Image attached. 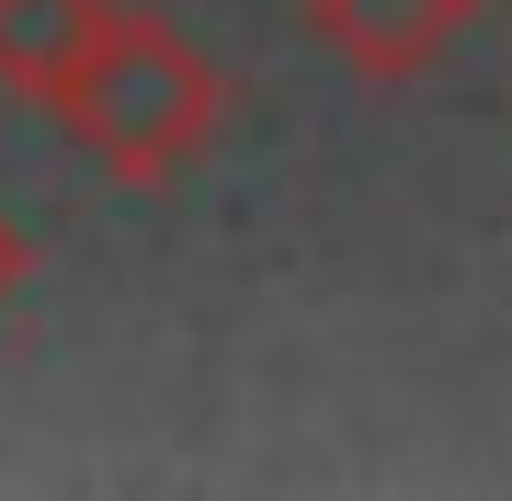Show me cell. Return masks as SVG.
<instances>
[{
	"mask_svg": "<svg viewBox=\"0 0 512 501\" xmlns=\"http://www.w3.org/2000/svg\"><path fill=\"white\" fill-rule=\"evenodd\" d=\"M46 114L69 126V149L92 160L103 183L171 194V183H183V171L228 137V69L183 35V23L137 12V0H114L103 35L80 46L69 92H57Z\"/></svg>",
	"mask_w": 512,
	"mask_h": 501,
	"instance_id": "6da1fadb",
	"label": "cell"
},
{
	"mask_svg": "<svg viewBox=\"0 0 512 501\" xmlns=\"http://www.w3.org/2000/svg\"><path fill=\"white\" fill-rule=\"evenodd\" d=\"M296 23H308L353 80H421V69L456 57L478 0H296Z\"/></svg>",
	"mask_w": 512,
	"mask_h": 501,
	"instance_id": "7a4b0ae2",
	"label": "cell"
},
{
	"mask_svg": "<svg viewBox=\"0 0 512 501\" xmlns=\"http://www.w3.org/2000/svg\"><path fill=\"white\" fill-rule=\"evenodd\" d=\"M103 12H114V0H0V92L46 114L57 92H69L80 46L103 35Z\"/></svg>",
	"mask_w": 512,
	"mask_h": 501,
	"instance_id": "3957f363",
	"label": "cell"
},
{
	"mask_svg": "<svg viewBox=\"0 0 512 501\" xmlns=\"http://www.w3.org/2000/svg\"><path fill=\"white\" fill-rule=\"evenodd\" d=\"M12 285H23V228L0 217V297H12Z\"/></svg>",
	"mask_w": 512,
	"mask_h": 501,
	"instance_id": "277c9868",
	"label": "cell"
}]
</instances>
